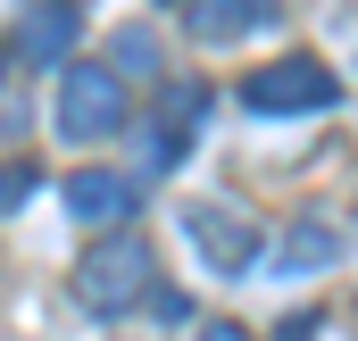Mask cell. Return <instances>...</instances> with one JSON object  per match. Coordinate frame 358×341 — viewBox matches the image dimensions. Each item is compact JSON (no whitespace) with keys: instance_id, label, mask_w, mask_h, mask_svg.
I'll return each instance as SVG.
<instances>
[{"instance_id":"6","label":"cell","mask_w":358,"mask_h":341,"mask_svg":"<svg viewBox=\"0 0 358 341\" xmlns=\"http://www.w3.org/2000/svg\"><path fill=\"white\" fill-rule=\"evenodd\" d=\"M67 42H76V17H67V0H50V8H34V17L17 25V50H25L34 67H42V59H59Z\"/></svg>"},{"instance_id":"12","label":"cell","mask_w":358,"mask_h":341,"mask_svg":"<svg viewBox=\"0 0 358 341\" xmlns=\"http://www.w3.org/2000/svg\"><path fill=\"white\" fill-rule=\"evenodd\" d=\"M200 341H250L242 325H200Z\"/></svg>"},{"instance_id":"8","label":"cell","mask_w":358,"mask_h":341,"mask_svg":"<svg viewBox=\"0 0 358 341\" xmlns=\"http://www.w3.org/2000/svg\"><path fill=\"white\" fill-rule=\"evenodd\" d=\"M334 225H292V250H283V266L292 275H308V266H334Z\"/></svg>"},{"instance_id":"5","label":"cell","mask_w":358,"mask_h":341,"mask_svg":"<svg viewBox=\"0 0 358 341\" xmlns=\"http://www.w3.org/2000/svg\"><path fill=\"white\" fill-rule=\"evenodd\" d=\"M134 208H142V183H134V175H108V167H76V175H67V217H76V225L125 233Z\"/></svg>"},{"instance_id":"11","label":"cell","mask_w":358,"mask_h":341,"mask_svg":"<svg viewBox=\"0 0 358 341\" xmlns=\"http://www.w3.org/2000/svg\"><path fill=\"white\" fill-rule=\"evenodd\" d=\"M150 308H159L167 325H176V317H192V300H183V291H159V283H150Z\"/></svg>"},{"instance_id":"3","label":"cell","mask_w":358,"mask_h":341,"mask_svg":"<svg viewBox=\"0 0 358 341\" xmlns=\"http://www.w3.org/2000/svg\"><path fill=\"white\" fill-rule=\"evenodd\" d=\"M125 125V75L117 67H67L59 84V133L67 142H100Z\"/></svg>"},{"instance_id":"10","label":"cell","mask_w":358,"mask_h":341,"mask_svg":"<svg viewBox=\"0 0 358 341\" xmlns=\"http://www.w3.org/2000/svg\"><path fill=\"white\" fill-rule=\"evenodd\" d=\"M25 191H34V167H0V208H25Z\"/></svg>"},{"instance_id":"2","label":"cell","mask_w":358,"mask_h":341,"mask_svg":"<svg viewBox=\"0 0 358 341\" xmlns=\"http://www.w3.org/2000/svg\"><path fill=\"white\" fill-rule=\"evenodd\" d=\"M334 67L325 59H308V50H292V59H267V67H250L242 75V108L250 117H308V108H334Z\"/></svg>"},{"instance_id":"9","label":"cell","mask_w":358,"mask_h":341,"mask_svg":"<svg viewBox=\"0 0 358 341\" xmlns=\"http://www.w3.org/2000/svg\"><path fill=\"white\" fill-rule=\"evenodd\" d=\"M150 67H159V42L142 25H117V75H150Z\"/></svg>"},{"instance_id":"1","label":"cell","mask_w":358,"mask_h":341,"mask_svg":"<svg viewBox=\"0 0 358 341\" xmlns=\"http://www.w3.org/2000/svg\"><path fill=\"white\" fill-rule=\"evenodd\" d=\"M76 300H84L92 317H125L134 300H150V242L108 233L100 250H84L76 258Z\"/></svg>"},{"instance_id":"7","label":"cell","mask_w":358,"mask_h":341,"mask_svg":"<svg viewBox=\"0 0 358 341\" xmlns=\"http://www.w3.org/2000/svg\"><path fill=\"white\" fill-rule=\"evenodd\" d=\"M192 25L200 34H242V25H267V0H192Z\"/></svg>"},{"instance_id":"4","label":"cell","mask_w":358,"mask_h":341,"mask_svg":"<svg viewBox=\"0 0 358 341\" xmlns=\"http://www.w3.org/2000/svg\"><path fill=\"white\" fill-rule=\"evenodd\" d=\"M183 233L200 242L208 266H225V275H242V266L259 258V225L234 217V208H217V200H192V208H183Z\"/></svg>"}]
</instances>
